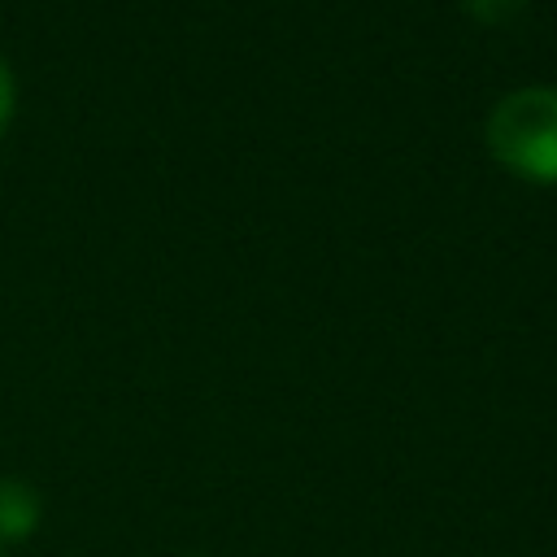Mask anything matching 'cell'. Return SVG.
I'll return each mask as SVG.
<instances>
[{"mask_svg": "<svg viewBox=\"0 0 557 557\" xmlns=\"http://www.w3.org/2000/svg\"><path fill=\"white\" fill-rule=\"evenodd\" d=\"M487 148L531 183H557V87H518L487 113Z\"/></svg>", "mask_w": 557, "mask_h": 557, "instance_id": "1", "label": "cell"}, {"mask_svg": "<svg viewBox=\"0 0 557 557\" xmlns=\"http://www.w3.org/2000/svg\"><path fill=\"white\" fill-rule=\"evenodd\" d=\"M39 492L26 479H0V540L17 544L39 527Z\"/></svg>", "mask_w": 557, "mask_h": 557, "instance_id": "2", "label": "cell"}, {"mask_svg": "<svg viewBox=\"0 0 557 557\" xmlns=\"http://www.w3.org/2000/svg\"><path fill=\"white\" fill-rule=\"evenodd\" d=\"M466 9L479 17V22H505L522 9V0H466Z\"/></svg>", "mask_w": 557, "mask_h": 557, "instance_id": "3", "label": "cell"}, {"mask_svg": "<svg viewBox=\"0 0 557 557\" xmlns=\"http://www.w3.org/2000/svg\"><path fill=\"white\" fill-rule=\"evenodd\" d=\"M9 117H13V74H9V65L0 57V131L9 126Z\"/></svg>", "mask_w": 557, "mask_h": 557, "instance_id": "4", "label": "cell"}, {"mask_svg": "<svg viewBox=\"0 0 557 557\" xmlns=\"http://www.w3.org/2000/svg\"><path fill=\"white\" fill-rule=\"evenodd\" d=\"M0 557H4V553H0Z\"/></svg>", "mask_w": 557, "mask_h": 557, "instance_id": "5", "label": "cell"}]
</instances>
